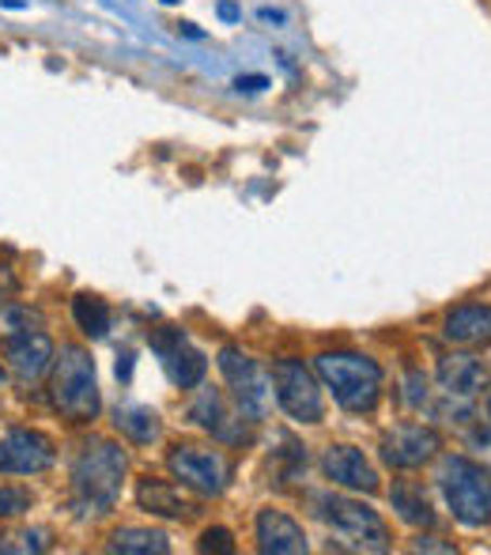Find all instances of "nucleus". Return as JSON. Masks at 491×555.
<instances>
[{"instance_id":"obj_1","label":"nucleus","mask_w":491,"mask_h":555,"mask_svg":"<svg viewBox=\"0 0 491 555\" xmlns=\"http://www.w3.org/2000/svg\"><path fill=\"white\" fill-rule=\"evenodd\" d=\"M125 450L106 439H95L80 450L73 465V495H76V511L80 514H106L121 495V480H125Z\"/></svg>"},{"instance_id":"obj_2","label":"nucleus","mask_w":491,"mask_h":555,"mask_svg":"<svg viewBox=\"0 0 491 555\" xmlns=\"http://www.w3.org/2000/svg\"><path fill=\"white\" fill-rule=\"evenodd\" d=\"M50 401L57 412H65L76 424H91L103 409L99 401V382H95V359L80 344H65L61 356L53 359V378H50Z\"/></svg>"},{"instance_id":"obj_3","label":"nucleus","mask_w":491,"mask_h":555,"mask_svg":"<svg viewBox=\"0 0 491 555\" xmlns=\"http://www.w3.org/2000/svg\"><path fill=\"white\" fill-rule=\"evenodd\" d=\"M314 371L333 389L340 409L371 412L382 397V366L356 351H325L314 359Z\"/></svg>"},{"instance_id":"obj_4","label":"nucleus","mask_w":491,"mask_h":555,"mask_svg":"<svg viewBox=\"0 0 491 555\" xmlns=\"http://www.w3.org/2000/svg\"><path fill=\"white\" fill-rule=\"evenodd\" d=\"M439 488L454 518L469 529L491 521V473L469 457H447L439 468Z\"/></svg>"},{"instance_id":"obj_5","label":"nucleus","mask_w":491,"mask_h":555,"mask_svg":"<svg viewBox=\"0 0 491 555\" xmlns=\"http://www.w3.org/2000/svg\"><path fill=\"white\" fill-rule=\"evenodd\" d=\"M318 514H322V521L340 541L337 548H348V552H386L389 548L386 526H382V518L371 506L352 503V499L322 495L318 499Z\"/></svg>"},{"instance_id":"obj_6","label":"nucleus","mask_w":491,"mask_h":555,"mask_svg":"<svg viewBox=\"0 0 491 555\" xmlns=\"http://www.w3.org/2000/svg\"><path fill=\"white\" fill-rule=\"evenodd\" d=\"M220 371L228 378L235 404L246 420H264L272 412V374H264L246 351L223 348L220 351Z\"/></svg>"},{"instance_id":"obj_7","label":"nucleus","mask_w":491,"mask_h":555,"mask_svg":"<svg viewBox=\"0 0 491 555\" xmlns=\"http://www.w3.org/2000/svg\"><path fill=\"white\" fill-rule=\"evenodd\" d=\"M272 386H276V401L299 424H318L325 412L322 389H318L310 366H302V359H276L272 363Z\"/></svg>"},{"instance_id":"obj_8","label":"nucleus","mask_w":491,"mask_h":555,"mask_svg":"<svg viewBox=\"0 0 491 555\" xmlns=\"http://www.w3.org/2000/svg\"><path fill=\"white\" fill-rule=\"evenodd\" d=\"M167 465H170V473H175L185 488L197 491V495H220V491L228 488V476H231L223 453L201 450V446H175Z\"/></svg>"},{"instance_id":"obj_9","label":"nucleus","mask_w":491,"mask_h":555,"mask_svg":"<svg viewBox=\"0 0 491 555\" xmlns=\"http://www.w3.org/2000/svg\"><path fill=\"white\" fill-rule=\"evenodd\" d=\"M152 351L159 356L163 371L170 374L178 389H193L205 382V371H208V359L185 340L182 330H155L152 333Z\"/></svg>"},{"instance_id":"obj_10","label":"nucleus","mask_w":491,"mask_h":555,"mask_svg":"<svg viewBox=\"0 0 491 555\" xmlns=\"http://www.w3.org/2000/svg\"><path fill=\"white\" fill-rule=\"evenodd\" d=\"M57 461L53 442L42 431H27V427H15L0 439V473L12 476H30V473H46V468Z\"/></svg>"},{"instance_id":"obj_11","label":"nucleus","mask_w":491,"mask_h":555,"mask_svg":"<svg viewBox=\"0 0 491 555\" xmlns=\"http://www.w3.org/2000/svg\"><path fill=\"white\" fill-rule=\"evenodd\" d=\"M439 446H442V439L435 427L401 424L382 439V461H386L389 468L409 473V468H419L424 461H431L435 453H439Z\"/></svg>"},{"instance_id":"obj_12","label":"nucleus","mask_w":491,"mask_h":555,"mask_svg":"<svg viewBox=\"0 0 491 555\" xmlns=\"http://www.w3.org/2000/svg\"><path fill=\"white\" fill-rule=\"evenodd\" d=\"M4 356H8V366L15 371V378L30 386V382H38L53 366V344H50V336L35 330V333L4 340Z\"/></svg>"},{"instance_id":"obj_13","label":"nucleus","mask_w":491,"mask_h":555,"mask_svg":"<svg viewBox=\"0 0 491 555\" xmlns=\"http://www.w3.org/2000/svg\"><path fill=\"white\" fill-rule=\"evenodd\" d=\"M322 468L333 483H340V488L367 491V495L378 491V473H374L371 461L363 457L356 446H330V450H325Z\"/></svg>"},{"instance_id":"obj_14","label":"nucleus","mask_w":491,"mask_h":555,"mask_svg":"<svg viewBox=\"0 0 491 555\" xmlns=\"http://www.w3.org/2000/svg\"><path fill=\"white\" fill-rule=\"evenodd\" d=\"M257 548L269 555H302L310 544H307V533H302L287 514L261 511L257 514Z\"/></svg>"},{"instance_id":"obj_15","label":"nucleus","mask_w":491,"mask_h":555,"mask_svg":"<svg viewBox=\"0 0 491 555\" xmlns=\"http://www.w3.org/2000/svg\"><path fill=\"white\" fill-rule=\"evenodd\" d=\"M442 336L450 344H462V348H488L491 344V307H457L447 314V325H442Z\"/></svg>"},{"instance_id":"obj_16","label":"nucleus","mask_w":491,"mask_h":555,"mask_svg":"<svg viewBox=\"0 0 491 555\" xmlns=\"http://www.w3.org/2000/svg\"><path fill=\"white\" fill-rule=\"evenodd\" d=\"M439 382L450 397H473L488 386V366L477 356H447L439 363Z\"/></svg>"},{"instance_id":"obj_17","label":"nucleus","mask_w":491,"mask_h":555,"mask_svg":"<svg viewBox=\"0 0 491 555\" xmlns=\"http://www.w3.org/2000/svg\"><path fill=\"white\" fill-rule=\"evenodd\" d=\"M137 503L144 506V511L159 514V518H190V514L197 511V506L182 495V488H175V483H167V480H152V476L137 483Z\"/></svg>"},{"instance_id":"obj_18","label":"nucleus","mask_w":491,"mask_h":555,"mask_svg":"<svg viewBox=\"0 0 491 555\" xmlns=\"http://www.w3.org/2000/svg\"><path fill=\"white\" fill-rule=\"evenodd\" d=\"M190 420L193 424H201L205 431H212L216 439L223 442H243L249 439L246 427H228V412H223V397L216 393V389H201V397L190 404Z\"/></svg>"},{"instance_id":"obj_19","label":"nucleus","mask_w":491,"mask_h":555,"mask_svg":"<svg viewBox=\"0 0 491 555\" xmlns=\"http://www.w3.org/2000/svg\"><path fill=\"white\" fill-rule=\"evenodd\" d=\"M389 503H393V511L401 514V521H409V526H416V529L435 526V511H431V503H427L419 483L397 480L393 491H389Z\"/></svg>"},{"instance_id":"obj_20","label":"nucleus","mask_w":491,"mask_h":555,"mask_svg":"<svg viewBox=\"0 0 491 555\" xmlns=\"http://www.w3.org/2000/svg\"><path fill=\"white\" fill-rule=\"evenodd\" d=\"M111 552H125V555H167L170 541L167 533L159 529H137V526H125L118 533L111 537Z\"/></svg>"},{"instance_id":"obj_21","label":"nucleus","mask_w":491,"mask_h":555,"mask_svg":"<svg viewBox=\"0 0 491 555\" xmlns=\"http://www.w3.org/2000/svg\"><path fill=\"white\" fill-rule=\"evenodd\" d=\"M114 424H118L121 435H129L140 446L159 439V416L152 409H144V404H125V409L114 412Z\"/></svg>"},{"instance_id":"obj_22","label":"nucleus","mask_w":491,"mask_h":555,"mask_svg":"<svg viewBox=\"0 0 491 555\" xmlns=\"http://www.w3.org/2000/svg\"><path fill=\"white\" fill-rule=\"evenodd\" d=\"M73 318L76 325H80L88 336H106V330H111V307H106L99 295H76L73 299Z\"/></svg>"},{"instance_id":"obj_23","label":"nucleus","mask_w":491,"mask_h":555,"mask_svg":"<svg viewBox=\"0 0 491 555\" xmlns=\"http://www.w3.org/2000/svg\"><path fill=\"white\" fill-rule=\"evenodd\" d=\"M38 330V314L27 310L23 302L0 299V340H12V336L35 333Z\"/></svg>"},{"instance_id":"obj_24","label":"nucleus","mask_w":491,"mask_h":555,"mask_svg":"<svg viewBox=\"0 0 491 555\" xmlns=\"http://www.w3.org/2000/svg\"><path fill=\"white\" fill-rule=\"evenodd\" d=\"M30 506L27 488H0V518H20Z\"/></svg>"},{"instance_id":"obj_25","label":"nucleus","mask_w":491,"mask_h":555,"mask_svg":"<svg viewBox=\"0 0 491 555\" xmlns=\"http://www.w3.org/2000/svg\"><path fill=\"white\" fill-rule=\"evenodd\" d=\"M201 552L235 555V537H231L228 529H205V533H201Z\"/></svg>"},{"instance_id":"obj_26","label":"nucleus","mask_w":491,"mask_h":555,"mask_svg":"<svg viewBox=\"0 0 491 555\" xmlns=\"http://www.w3.org/2000/svg\"><path fill=\"white\" fill-rule=\"evenodd\" d=\"M404 401H409L412 409H419V404L427 401V378L419 371L409 374V393H404Z\"/></svg>"},{"instance_id":"obj_27","label":"nucleus","mask_w":491,"mask_h":555,"mask_svg":"<svg viewBox=\"0 0 491 555\" xmlns=\"http://www.w3.org/2000/svg\"><path fill=\"white\" fill-rule=\"evenodd\" d=\"M261 88H269L264 76H243V80H238V91H261Z\"/></svg>"},{"instance_id":"obj_28","label":"nucleus","mask_w":491,"mask_h":555,"mask_svg":"<svg viewBox=\"0 0 491 555\" xmlns=\"http://www.w3.org/2000/svg\"><path fill=\"white\" fill-rule=\"evenodd\" d=\"M220 15H223V20H228V23H235L243 12H238V4H231V0H223V4H220Z\"/></svg>"},{"instance_id":"obj_29","label":"nucleus","mask_w":491,"mask_h":555,"mask_svg":"<svg viewBox=\"0 0 491 555\" xmlns=\"http://www.w3.org/2000/svg\"><path fill=\"white\" fill-rule=\"evenodd\" d=\"M412 548H416V552H454V548H450V544H435V541H416V544H412Z\"/></svg>"},{"instance_id":"obj_30","label":"nucleus","mask_w":491,"mask_h":555,"mask_svg":"<svg viewBox=\"0 0 491 555\" xmlns=\"http://www.w3.org/2000/svg\"><path fill=\"white\" fill-rule=\"evenodd\" d=\"M129 374H132V356H129V351H125V356H121V363H118V378L129 382Z\"/></svg>"},{"instance_id":"obj_31","label":"nucleus","mask_w":491,"mask_h":555,"mask_svg":"<svg viewBox=\"0 0 491 555\" xmlns=\"http://www.w3.org/2000/svg\"><path fill=\"white\" fill-rule=\"evenodd\" d=\"M178 30H182L185 38H205V35H201L197 27H193V23H178Z\"/></svg>"},{"instance_id":"obj_32","label":"nucleus","mask_w":491,"mask_h":555,"mask_svg":"<svg viewBox=\"0 0 491 555\" xmlns=\"http://www.w3.org/2000/svg\"><path fill=\"white\" fill-rule=\"evenodd\" d=\"M261 20H264V23H280V20H284V12H272V8H261Z\"/></svg>"},{"instance_id":"obj_33","label":"nucleus","mask_w":491,"mask_h":555,"mask_svg":"<svg viewBox=\"0 0 491 555\" xmlns=\"http://www.w3.org/2000/svg\"><path fill=\"white\" fill-rule=\"evenodd\" d=\"M488 424H491V397H488Z\"/></svg>"},{"instance_id":"obj_34","label":"nucleus","mask_w":491,"mask_h":555,"mask_svg":"<svg viewBox=\"0 0 491 555\" xmlns=\"http://www.w3.org/2000/svg\"><path fill=\"white\" fill-rule=\"evenodd\" d=\"M163 4H178V0H163Z\"/></svg>"},{"instance_id":"obj_35","label":"nucleus","mask_w":491,"mask_h":555,"mask_svg":"<svg viewBox=\"0 0 491 555\" xmlns=\"http://www.w3.org/2000/svg\"><path fill=\"white\" fill-rule=\"evenodd\" d=\"M0 386H4V371H0Z\"/></svg>"},{"instance_id":"obj_36","label":"nucleus","mask_w":491,"mask_h":555,"mask_svg":"<svg viewBox=\"0 0 491 555\" xmlns=\"http://www.w3.org/2000/svg\"><path fill=\"white\" fill-rule=\"evenodd\" d=\"M0 552H4V544H0Z\"/></svg>"}]
</instances>
